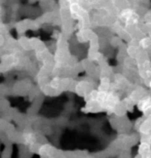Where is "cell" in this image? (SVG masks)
<instances>
[{
  "mask_svg": "<svg viewBox=\"0 0 151 158\" xmlns=\"http://www.w3.org/2000/svg\"><path fill=\"white\" fill-rule=\"evenodd\" d=\"M136 129L141 135H149L151 134V115L144 116L143 118L138 120L136 122Z\"/></svg>",
  "mask_w": 151,
  "mask_h": 158,
  "instance_id": "6da1fadb",
  "label": "cell"
},
{
  "mask_svg": "<svg viewBox=\"0 0 151 158\" xmlns=\"http://www.w3.org/2000/svg\"><path fill=\"white\" fill-rule=\"evenodd\" d=\"M137 154H139L141 158H151V145L148 143H144V142H140Z\"/></svg>",
  "mask_w": 151,
  "mask_h": 158,
  "instance_id": "7a4b0ae2",
  "label": "cell"
},
{
  "mask_svg": "<svg viewBox=\"0 0 151 158\" xmlns=\"http://www.w3.org/2000/svg\"><path fill=\"white\" fill-rule=\"evenodd\" d=\"M133 158H141V156L139 155V154H137V155H135V156H134Z\"/></svg>",
  "mask_w": 151,
  "mask_h": 158,
  "instance_id": "3957f363",
  "label": "cell"
}]
</instances>
